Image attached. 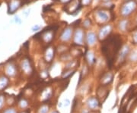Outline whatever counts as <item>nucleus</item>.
Returning a JSON list of instances; mask_svg holds the SVG:
<instances>
[{
	"instance_id": "f257e3e1",
	"label": "nucleus",
	"mask_w": 137,
	"mask_h": 113,
	"mask_svg": "<svg viewBox=\"0 0 137 113\" xmlns=\"http://www.w3.org/2000/svg\"><path fill=\"white\" fill-rule=\"evenodd\" d=\"M121 46L122 39L120 36L117 34L110 36L104 41L101 49L104 55L108 57V61H112L113 57H115L120 49Z\"/></svg>"
},
{
	"instance_id": "f03ea898",
	"label": "nucleus",
	"mask_w": 137,
	"mask_h": 113,
	"mask_svg": "<svg viewBox=\"0 0 137 113\" xmlns=\"http://www.w3.org/2000/svg\"><path fill=\"white\" fill-rule=\"evenodd\" d=\"M137 8V2L135 0L126 1L121 7V15L123 17H128L131 15Z\"/></svg>"
},
{
	"instance_id": "7ed1b4c3",
	"label": "nucleus",
	"mask_w": 137,
	"mask_h": 113,
	"mask_svg": "<svg viewBox=\"0 0 137 113\" xmlns=\"http://www.w3.org/2000/svg\"><path fill=\"white\" fill-rule=\"evenodd\" d=\"M130 25L129 23V20L128 19H123L120 22V29L122 31H126L128 27Z\"/></svg>"
},
{
	"instance_id": "20e7f679",
	"label": "nucleus",
	"mask_w": 137,
	"mask_h": 113,
	"mask_svg": "<svg viewBox=\"0 0 137 113\" xmlns=\"http://www.w3.org/2000/svg\"><path fill=\"white\" fill-rule=\"evenodd\" d=\"M132 42L133 44H137V30H134L132 34Z\"/></svg>"
},
{
	"instance_id": "39448f33",
	"label": "nucleus",
	"mask_w": 137,
	"mask_h": 113,
	"mask_svg": "<svg viewBox=\"0 0 137 113\" xmlns=\"http://www.w3.org/2000/svg\"><path fill=\"white\" fill-rule=\"evenodd\" d=\"M131 59L132 60H136L137 59V51H134L133 54L131 55Z\"/></svg>"
},
{
	"instance_id": "423d86ee",
	"label": "nucleus",
	"mask_w": 137,
	"mask_h": 113,
	"mask_svg": "<svg viewBox=\"0 0 137 113\" xmlns=\"http://www.w3.org/2000/svg\"><path fill=\"white\" fill-rule=\"evenodd\" d=\"M40 29V26H38V25H35V26H34L33 27H32V31H37V30Z\"/></svg>"
},
{
	"instance_id": "0eeeda50",
	"label": "nucleus",
	"mask_w": 137,
	"mask_h": 113,
	"mask_svg": "<svg viewBox=\"0 0 137 113\" xmlns=\"http://www.w3.org/2000/svg\"><path fill=\"white\" fill-rule=\"evenodd\" d=\"M15 22H17V23H18V24H21V22H22V20H21L19 19V18L17 17V16L15 18Z\"/></svg>"
},
{
	"instance_id": "6e6552de",
	"label": "nucleus",
	"mask_w": 137,
	"mask_h": 113,
	"mask_svg": "<svg viewBox=\"0 0 137 113\" xmlns=\"http://www.w3.org/2000/svg\"><path fill=\"white\" fill-rule=\"evenodd\" d=\"M125 1H129V0H125Z\"/></svg>"
}]
</instances>
